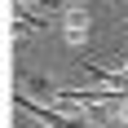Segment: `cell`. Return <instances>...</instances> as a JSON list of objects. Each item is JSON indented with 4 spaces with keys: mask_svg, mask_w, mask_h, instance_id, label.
Instances as JSON below:
<instances>
[{
    "mask_svg": "<svg viewBox=\"0 0 128 128\" xmlns=\"http://www.w3.org/2000/svg\"><path fill=\"white\" fill-rule=\"evenodd\" d=\"M13 106L18 110H26V115L36 119V124L44 128H93V119L84 115V110H62V106H44V102H31L22 88L13 93Z\"/></svg>",
    "mask_w": 128,
    "mask_h": 128,
    "instance_id": "obj_1",
    "label": "cell"
},
{
    "mask_svg": "<svg viewBox=\"0 0 128 128\" xmlns=\"http://www.w3.org/2000/svg\"><path fill=\"white\" fill-rule=\"evenodd\" d=\"M62 40L71 49H84V40H88V9H66L62 13Z\"/></svg>",
    "mask_w": 128,
    "mask_h": 128,
    "instance_id": "obj_2",
    "label": "cell"
},
{
    "mask_svg": "<svg viewBox=\"0 0 128 128\" xmlns=\"http://www.w3.org/2000/svg\"><path fill=\"white\" fill-rule=\"evenodd\" d=\"M13 80H18V88H22V93H36V97H44V102H53V97L62 93L49 75H36V71H18Z\"/></svg>",
    "mask_w": 128,
    "mask_h": 128,
    "instance_id": "obj_3",
    "label": "cell"
},
{
    "mask_svg": "<svg viewBox=\"0 0 128 128\" xmlns=\"http://www.w3.org/2000/svg\"><path fill=\"white\" fill-rule=\"evenodd\" d=\"M31 31H36V26L22 22V18H13V22H9V40H13V44H26V36H31Z\"/></svg>",
    "mask_w": 128,
    "mask_h": 128,
    "instance_id": "obj_4",
    "label": "cell"
},
{
    "mask_svg": "<svg viewBox=\"0 0 128 128\" xmlns=\"http://www.w3.org/2000/svg\"><path fill=\"white\" fill-rule=\"evenodd\" d=\"M110 124H124V128H128V97L110 102Z\"/></svg>",
    "mask_w": 128,
    "mask_h": 128,
    "instance_id": "obj_5",
    "label": "cell"
},
{
    "mask_svg": "<svg viewBox=\"0 0 128 128\" xmlns=\"http://www.w3.org/2000/svg\"><path fill=\"white\" fill-rule=\"evenodd\" d=\"M26 128H44V124H26Z\"/></svg>",
    "mask_w": 128,
    "mask_h": 128,
    "instance_id": "obj_6",
    "label": "cell"
},
{
    "mask_svg": "<svg viewBox=\"0 0 128 128\" xmlns=\"http://www.w3.org/2000/svg\"><path fill=\"white\" fill-rule=\"evenodd\" d=\"M124 75H128V66H124Z\"/></svg>",
    "mask_w": 128,
    "mask_h": 128,
    "instance_id": "obj_7",
    "label": "cell"
},
{
    "mask_svg": "<svg viewBox=\"0 0 128 128\" xmlns=\"http://www.w3.org/2000/svg\"><path fill=\"white\" fill-rule=\"evenodd\" d=\"M124 31H128V22H124Z\"/></svg>",
    "mask_w": 128,
    "mask_h": 128,
    "instance_id": "obj_8",
    "label": "cell"
}]
</instances>
